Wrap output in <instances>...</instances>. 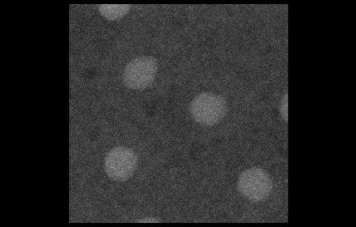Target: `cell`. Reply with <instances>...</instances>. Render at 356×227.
Here are the masks:
<instances>
[{
  "label": "cell",
  "mask_w": 356,
  "mask_h": 227,
  "mask_svg": "<svg viewBox=\"0 0 356 227\" xmlns=\"http://www.w3.org/2000/svg\"><path fill=\"white\" fill-rule=\"evenodd\" d=\"M157 72L158 62L153 56H139L127 65L124 72V82L130 90L141 91L151 86Z\"/></svg>",
  "instance_id": "obj_2"
},
{
  "label": "cell",
  "mask_w": 356,
  "mask_h": 227,
  "mask_svg": "<svg viewBox=\"0 0 356 227\" xmlns=\"http://www.w3.org/2000/svg\"><path fill=\"white\" fill-rule=\"evenodd\" d=\"M241 194L252 202H260L268 197L272 182L268 174L259 168H250L241 175L238 180Z\"/></svg>",
  "instance_id": "obj_4"
},
{
  "label": "cell",
  "mask_w": 356,
  "mask_h": 227,
  "mask_svg": "<svg viewBox=\"0 0 356 227\" xmlns=\"http://www.w3.org/2000/svg\"><path fill=\"white\" fill-rule=\"evenodd\" d=\"M227 105L220 96L212 93H202L191 102L190 112L198 124L211 126L220 123L226 116Z\"/></svg>",
  "instance_id": "obj_1"
},
{
  "label": "cell",
  "mask_w": 356,
  "mask_h": 227,
  "mask_svg": "<svg viewBox=\"0 0 356 227\" xmlns=\"http://www.w3.org/2000/svg\"><path fill=\"white\" fill-rule=\"evenodd\" d=\"M131 9L130 6H100L101 15L108 20H118L127 15Z\"/></svg>",
  "instance_id": "obj_5"
},
{
  "label": "cell",
  "mask_w": 356,
  "mask_h": 227,
  "mask_svg": "<svg viewBox=\"0 0 356 227\" xmlns=\"http://www.w3.org/2000/svg\"><path fill=\"white\" fill-rule=\"evenodd\" d=\"M280 112L282 116V118L284 121L288 120V97L287 95L284 96V98L282 101V103L280 106Z\"/></svg>",
  "instance_id": "obj_6"
},
{
  "label": "cell",
  "mask_w": 356,
  "mask_h": 227,
  "mask_svg": "<svg viewBox=\"0 0 356 227\" xmlns=\"http://www.w3.org/2000/svg\"><path fill=\"white\" fill-rule=\"evenodd\" d=\"M138 158L131 149L116 147L110 151L104 160L106 175L116 182H125L134 174Z\"/></svg>",
  "instance_id": "obj_3"
},
{
  "label": "cell",
  "mask_w": 356,
  "mask_h": 227,
  "mask_svg": "<svg viewBox=\"0 0 356 227\" xmlns=\"http://www.w3.org/2000/svg\"><path fill=\"white\" fill-rule=\"evenodd\" d=\"M139 222H142V223H154V222H159V221L157 219H155V218H153V217H147V218H145V219H140L139 221H138Z\"/></svg>",
  "instance_id": "obj_7"
}]
</instances>
